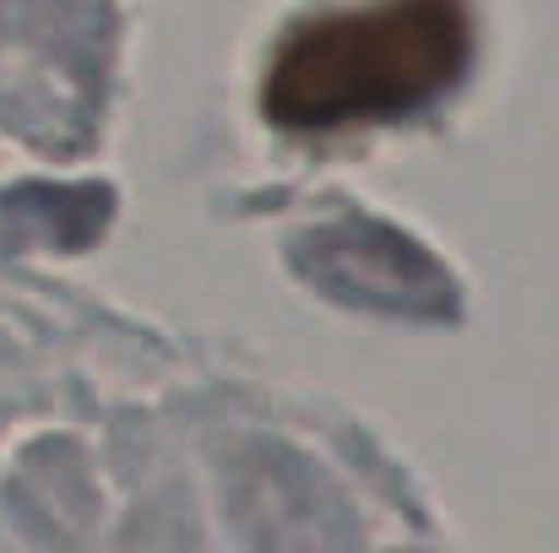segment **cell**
Here are the masks:
<instances>
[{
  "label": "cell",
  "mask_w": 559,
  "mask_h": 553,
  "mask_svg": "<svg viewBox=\"0 0 559 553\" xmlns=\"http://www.w3.org/2000/svg\"><path fill=\"white\" fill-rule=\"evenodd\" d=\"M467 0H370L299 22L261 76V109L283 131L385 125L467 71Z\"/></svg>",
  "instance_id": "6da1fadb"
}]
</instances>
